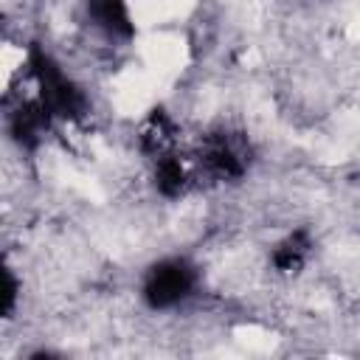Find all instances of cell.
<instances>
[{"mask_svg":"<svg viewBox=\"0 0 360 360\" xmlns=\"http://www.w3.org/2000/svg\"><path fill=\"white\" fill-rule=\"evenodd\" d=\"M191 284H194L191 267L183 264L180 259H169V262H160L155 270H149L143 284V298L155 309L174 307L191 292Z\"/></svg>","mask_w":360,"mask_h":360,"instance_id":"cell-1","label":"cell"}]
</instances>
